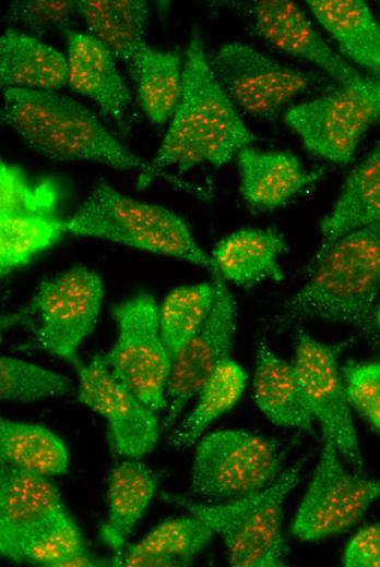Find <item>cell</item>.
I'll return each instance as SVG.
<instances>
[{"instance_id": "obj_33", "label": "cell", "mask_w": 380, "mask_h": 567, "mask_svg": "<svg viewBox=\"0 0 380 567\" xmlns=\"http://www.w3.org/2000/svg\"><path fill=\"white\" fill-rule=\"evenodd\" d=\"M72 388L60 373L15 357L0 358L1 399L27 403L66 396Z\"/></svg>"}, {"instance_id": "obj_14", "label": "cell", "mask_w": 380, "mask_h": 567, "mask_svg": "<svg viewBox=\"0 0 380 567\" xmlns=\"http://www.w3.org/2000/svg\"><path fill=\"white\" fill-rule=\"evenodd\" d=\"M78 371L79 400L106 421L111 450L135 459L151 453L159 438V414L110 372L100 354Z\"/></svg>"}, {"instance_id": "obj_17", "label": "cell", "mask_w": 380, "mask_h": 567, "mask_svg": "<svg viewBox=\"0 0 380 567\" xmlns=\"http://www.w3.org/2000/svg\"><path fill=\"white\" fill-rule=\"evenodd\" d=\"M68 85L95 101L121 130L129 128L131 96L115 56L93 35L66 31Z\"/></svg>"}, {"instance_id": "obj_1", "label": "cell", "mask_w": 380, "mask_h": 567, "mask_svg": "<svg viewBox=\"0 0 380 567\" xmlns=\"http://www.w3.org/2000/svg\"><path fill=\"white\" fill-rule=\"evenodd\" d=\"M257 140L216 80L198 28L182 65V93L171 122L139 186L175 167L185 172L200 164L221 167Z\"/></svg>"}, {"instance_id": "obj_15", "label": "cell", "mask_w": 380, "mask_h": 567, "mask_svg": "<svg viewBox=\"0 0 380 567\" xmlns=\"http://www.w3.org/2000/svg\"><path fill=\"white\" fill-rule=\"evenodd\" d=\"M69 511L47 476L1 462L0 554L22 563L29 542Z\"/></svg>"}, {"instance_id": "obj_35", "label": "cell", "mask_w": 380, "mask_h": 567, "mask_svg": "<svg viewBox=\"0 0 380 567\" xmlns=\"http://www.w3.org/2000/svg\"><path fill=\"white\" fill-rule=\"evenodd\" d=\"M342 374L352 409L380 431V361L348 362Z\"/></svg>"}, {"instance_id": "obj_25", "label": "cell", "mask_w": 380, "mask_h": 567, "mask_svg": "<svg viewBox=\"0 0 380 567\" xmlns=\"http://www.w3.org/2000/svg\"><path fill=\"white\" fill-rule=\"evenodd\" d=\"M76 12L92 35L128 68L146 46L149 7L142 0H81Z\"/></svg>"}, {"instance_id": "obj_39", "label": "cell", "mask_w": 380, "mask_h": 567, "mask_svg": "<svg viewBox=\"0 0 380 567\" xmlns=\"http://www.w3.org/2000/svg\"><path fill=\"white\" fill-rule=\"evenodd\" d=\"M376 319H377V326L380 330V306L377 309Z\"/></svg>"}, {"instance_id": "obj_16", "label": "cell", "mask_w": 380, "mask_h": 567, "mask_svg": "<svg viewBox=\"0 0 380 567\" xmlns=\"http://www.w3.org/2000/svg\"><path fill=\"white\" fill-rule=\"evenodd\" d=\"M252 17L259 36L277 50L317 65L340 85L368 86L367 76L329 46L296 2L258 1Z\"/></svg>"}, {"instance_id": "obj_20", "label": "cell", "mask_w": 380, "mask_h": 567, "mask_svg": "<svg viewBox=\"0 0 380 567\" xmlns=\"http://www.w3.org/2000/svg\"><path fill=\"white\" fill-rule=\"evenodd\" d=\"M377 222H380V143L352 169L332 210L322 219V242L306 273L340 238Z\"/></svg>"}, {"instance_id": "obj_5", "label": "cell", "mask_w": 380, "mask_h": 567, "mask_svg": "<svg viewBox=\"0 0 380 567\" xmlns=\"http://www.w3.org/2000/svg\"><path fill=\"white\" fill-rule=\"evenodd\" d=\"M302 462L297 461L260 492L225 502L198 503L176 494L163 498L207 521L226 548L235 567H278L285 563L283 535L285 498L299 483Z\"/></svg>"}, {"instance_id": "obj_29", "label": "cell", "mask_w": 380, "mask_h": 567, "mask_svg": "<svg viewBox=\"0 0 380 567\" xmlns=\"http://www.w3.org/2000/svg\"><path fill=\"white\" fill-rule=\"evenodd\" d=\"M213 282L179 286L170 290L158 305L159 328L171 357L201 327L214 303Z\"/></svg>"}, {"instance_id": "obj_28", "label": "cell", "mask_w": 380, "mask_h": 567, "mask_svg": "<svg viewBox=\"0 0 380 567\" xmlns=\"http://www.w3.org/2000/svg\"><path fill=\"white\" fill-rule=\"evenodd\" d=\"M140 107L152 123L173 117L182 93L180 57L145 46L128 67Z\"/></svg>"}, {"instance_id": "obj_4", "label": "cell", "mask_w": 380, "mask_h": 567, "mask_svg": "<svg viewBox=\"0 0 380 567\" xmlns=\"http://www.w3.org/2000/svg\"><path fill=\"white\" fill-rule=\"evenodd\" d=\"M66 233L98 238L214 272L211 255L194 240L188 225L174 212L124 195L99 183L79 209L63 220Z\"/></svg>"}, {"instance_id": "obj_27", "label": "cell", "mask_w": 380, "mask_h": 567, "mask_svg": "<svg viewBox=\"0 0 380 567\" xmlns=\"http://www.w3.org/2000/svg\"><path fill=\"white\" fill-rule=\"evenodd\" d=\"M247 382L248 375L244 367L230 357L226 358L195 396L192 410L171 430L168 444L176 448L194 445L217 418L237 403Z\"/></svg>"}, {"instance_id": "obj_30", "label": "cell", "mask_w": 380, "mask_h": 567, "mask_svg": "<svg viewBox=\"0 0 380 567\" xmlns=\"http://www.w3.org/2000/svg\"><path fill=\"white\" fill-rule=\"evenodd\" d=\"M64 233L63 220L56 217L0 216L1 275L26 264Z\"/></svg>"}, {"instance_id": "obj_2", "label": "cell", "mask_w": 380, "mask_h": 567, "mask_svg": "<svg viewBox=\"0 0 380 567\" xmlns=\"http://www.w3.org/2000/svg\"><path fill=\"white\" fill-rule=\"evenodd\" d=\"M307 282L284 304L282 321L317 318L357 329L380 347V222L345 234L307 273Z\"/></svg>"}, {"instance_id": "obj_18", "label": "cell", "mask_w": 380, "mask_h": 567, "mask_svg": "<svg viewBox=\"0 0 380 567\" xmlns=\"http://www.w3.org/2000/svg\"><path fill=\"white\" fill-rule=\"evenodd\" d=\"M240 193L257 210L280 207L319 179L322 169L307 170L293 154L244 147L237 153Z\"/></svg>"}, {"instance_id": "obj_23", "label": "cell", "mask_w": 380, "mask_h": 567, "mask_svg": "<svg viewBox=\"0 0 380 567\" xmlns=\"http://www.w3.org/2000/svg\"><path fill=\"white\" fill-rule=\"evenodd\" d=\"M309 10L352 62L380 79V25L361 0H308Z\"/></svg>"}, {"instance_id": "obj_22", "label": "cell", "mask_w": 380, "mask_h": 567, "mask_svg": "<svg viewBox=\"0 0 380 567\" xmlns=\"http://www.w3.org/2000/svg\"><path fill=\"white\" fill-rule=\"evenodd\" d=\"M157 486V475L139 459L126 458L111 469L107 483V517L99 529V538L112 556L129 545Z\"/></svg>"}, {"instance_id": "obj_6", "label": "cell", "mask_w": 380, "mask_h": 567, "mask_svg": "<svg viewBox=\"0 0 380 567\" xmlns=\"http://www.w3.org/2000/svg\"><path fill=\"white\" fill-rule=\"evenodd\" d=\"M104 294L97 273L74 266L40 281L27 304L5 317L3 326H26L36 348L79 369V347L96 326Z\"/></svg>"}, {"instance_id": "obj_10", "label": "cell", "mask_w": 380, "mask_h": 567, "mask_svg": "<svg viewBox=\"0 0 380 567\" xmlns=\"http://www.w3.org/2000/svg\"><path fill=\"white\" fill-rule=\"evenodd\" d=\"M348 343H325L298 329L293 365L322 435L354 472L363 474L365 463L340 367L341 352Z\"/></svg>"}, {"instance_id": "obj_21", "label": "cell", "mask_w": 380, "mask_h": 567, "mask_svg": "<svg viewBox=\"0 0 380 567\" xmlns=\"http://www.w3.org/2000/svg\"><path fill=\"white\" fill-rule=\"evenodd\" d=\"M286 251L285 239L277 230L244 228L221 239L211 258L226 281L250 288L264 280H283L278 258Z\"/></svg>"}, {"instance_id": "obj_24", "label": "cell", "mask_w": 380, "mask_h": 567, "mask_svg": "<svg viewBox=\"0 0 380 567\" xmlns=\"http://www.w3.org/2000/svg\"><path fill=\"white\" fill-rule=\"evenodd\" d=\"M0 79L4 88L56 92L68 84V61L37 38L8 29L0 38Z\"/></svg>"}, {"instance_id": "obj_11", "label": "cell", "mask_w": 380, "mask_h": 567, "mask_svg": "<svg viewBox=\"0 0 380 567\" xmlns=\"http://www.w3.org/2000/svg\"><path fill=\"white\" fill-rule=\"evenodd\" d=\"M377 117L368 86L340 85L290 107L284 121L310 153L335 164H347Z\"/></svg>"}, {"instance_id": "obj_26", "label": "cell", "mask_w": 380, "mask_h": 567, "mask_svg": "<svg viewBox=\"0 0 380 567\" xmlns=\"http://www.w3.org/2000/svg\"><path fill=\"white\" fill-rule=\"evenodd\" d=\"M1 462L43 476L64 474L69 451L64 442L49 429L5 418L0 419Z\"/></svg>"}, {"instance_id": "obj_31", "label": "cell", "mask_w": 380, "mask_h": 567, "mask_svg": "<svg viewBox=\"0 0 380 567\" xmlns=\"http://www.w3.org/2000/svg\"><path fill=\"white\" fill-rule=\"evenodd\" d=\"M216 535L211 524L190 514L162 521L136 543L124 550L167 555L190 566Z\"/></svg>"}, {"instance_id": "obj_7", "label": "cell", "mask_w": 380, "mask_h": 567, "mask_svg": "<svg viewBox=\"0 0 380 567\" xmlns=\"http://www.w3.org/2000/svg\"><path fill=\"white\" fill-rule=\"evenodd\" d=\"M285 449L273 438L240 429L203 434L195 443L191 492L225 502L260 492L282 473Z\"/></svg>"}, {"instance_id": "obj_12", "label": "cell", "mask_w": 380, "mask_h": 567, "mask_svg": "<svg viewBox=\"0 0 380 567\" xmlns=\"http://www.w3.org/2000/svg\"><path fill=\"white\" fill-rule=\"evenodd\" d=\"M214 303L201 327L171 360L166 390L163 427L177 424L186 406L193 399L215 369L229 357L237 328V309L226 280L212 272Z\"/></svg>"}, {"instance_id": "obj_9", "label": "cell", "mask_w": 380, "mask_h": 567, "mask_svg": "<svg viewBox=\"0 0 380 567\" xmlns=\"http://www.w3.org/2000/svg\"><path fill=\"white\" fill-rule=\"evenodd\" d=\"M344 463L322 435L318 463L290 524L298 540L313 542L347 531L380 498V479L351 472Z\"/></svg>"}, {"instance_id": "obj_13", "label": "cell", "mask_w": 380, "mask_h": 567, "mask_svg": "<svg viewBox=\"0 0 380 567\" xmlns=\"http://www.w3.org/2000/svg\"><path fill=\"white\" fill-rule=\"evenodd\" d=\"M209 61L233 104L256 117L276 114L311 84L307 73L238 41L222 46Z\"/></svg>"}, {"instance_id": "obj_3", "label": "cell", "mask_w": 380, "mask_h": 567, "mask_svg": "<svg viewBox=\"0 0 380 567\" xmlns=\"http://www.w3.org/2000/svg\"><path fill=\"white\" fill-rule=\"evenodd\" d=\"M1 121L32 149L52 160L141 169L140 176L149 170V164L120 144L90 109L67 95L4 88Z\"/></svg>"}, {"instance_id": "obj_34", "label": "cell", "mask_w": 380, "mask_h": 567, "mask_svg": "<svg viewBox=\"0 0 380 567\" xmlns=\"http://www.w3.org/2000/svg\"><path fill=\"white\" fill-rule=\"evenodd\" d=\"M59 197L54 179L31 182L19 166L1 161L0 216L56 217Z\"/></svg>"}, {"instance_id": "obj_19", "label": "cell", "mask_w": 380, "mask_h": 567, "mask_svg": "<svg viewBox=\"0 0 380 567\" xmlns=\"http://www.w3.org/2000/svg\"><path fill=\"white\" fill-rule=\"evenodd\" d=\"M252 396L273 424L314 434L316 420L293 362L277 355L264 340L257 347Z\"/></svg>"}, {"instance_id": "obj_32", "label": "cell", "mask_w": 380, "mask_h": 567, "mask_svg": "<svg viewBox=\"0 0 380 567\" xmlns=\"http://www.w3.org/2000/svg\"><path fill=\"white\" fill-rule=\"evenodd\" d=\"M22 563L44 567L103 565L87 554L81 529L70 512L29 542L24 551Z\"/></svg>"}, {"instance_id": "obj_38", "label": "cell", "mask_w": 380, "mask_h": 567, "mask_svg": "<svg viewBox=\"0 0 380 567\" xmlns=\"http://www.w3.org/2000/svg\"><path fill=\"white\" fill-rule=\"evenodd\" d=\"M367 76L369 92L377 105L378 117L380 118V79Z\"/></svg>"}, {"instance_id": "obj_8", "label": "cell", "mask_w": 380, "mask_h": 567, "mask_svg": "<svg viewBox=\"0 0 380 567\" xmlns=\"http://www.w3.org/2000/svg\"><path fill=\"white\" fill-rule=\"evenodd\" d=\"M117 338L100 354L110 372L158 414L166 405L171 357L159 328L158 303L139 293L112 306Z\"/></svg>"}, {"instance_id": "obj_36", "label": "cell", "mask_w": 380, "mask_h": 567, "mask_svg": "<svg viewBox=\"0 0 380 567\" xmlns=\"http://www.w3.org/2000/svg\"><path fill=\"white\" fill-rule=\"evenodd\" d=\"M76 1H14L8 17L37 35L55 31H68Z\"/></svg>"}, {"instance_id": "obj_37", "label": "cell", "mask_w": 380, "mask_h": 567, "mask_svg": "<svg viewBox=\"0 0 380 567\" xmlns=\"http://www.w3.org/2000/svg\"><path fill=\"white\" fill-rule=\"evenodd\" d=\"M346 567H380V521L358 529L342 554Z\"/></svg>"}]
</instances>
